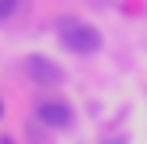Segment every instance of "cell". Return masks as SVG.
<instances>
[{
  "mask_svg": "<svg viewBox=\"0 0 147 144\" xmlns=\"http://www.w3.org/2000/svg\"><path fill=\"white\" fill-rule=\"evenodd\" d=\"M22 69H25V76L32 79V83H40V86H61V83H65L61 65H57V61H50L47 54H29Z\"/></svg>",
  "mask_w": 147,
  "mask_h": 144,
  "instance_id": "cell-3",
  "label": "cell"
},
{
  "mask_svg": "<svg viewBox=\"0 0 147 144\" xmlns=\"http://www.w3.org/2000/svg\"><path fill=\"white\" fill-rule=\"evenodd\" d=\"M32 119L40 122V126H47V130H68L72 122H76V115H72V108L65 105V101H57V97H43V101H36Z\"/></svg>",
  "mask_w": 147,
  "mask_h": 144,
  "instance_id": "cell-2",
  "label": "cell"
},
{
  "mask_svg": "<svg viewBox=\"0 0 147 144\" xmlns=\"http://www.w3.org/2000/svg\"><path fill=\"white\" fill-rule=\"evenodd\" d=\"M54 33H57V43H61L68 54H76V58L97 54L100 43H104L100 29L93 25V22H86V18H76V14H61L57 25H54Z\"/></svg>",
  "mask_w": 147,
  "mask_h": 144,
  "instance_id": "cell-1",
  "label": "cell"
},
{
  "mask_svg": "<svg viewBox=\"0 0 147 144\" xmlns=\"http://www.w3.org/2000/svg\"><path fill=\"white\" fill-rule=\"evenodd\" d=\"M0 115H4V101H0Z\"/></svg>",
  "mask_w": 147,
  "mask_h": 144,
  "instance_id": "cell-5",
  "label": "cell"
},
{
  "mask_svg": "<svg viewBox=\"0 0 147 144\" xmlns=\"http://www.w3.org/2000/svg\"><path fill=\"white\" fill-rule=\"evenodd\" d=\"M14 11H18V0H0V22H7Z\"/></svg>",
  "mask_w": 147,
  "mask_h": 144,
  "instance_id": "cell-4",
  "label": "cell"
}]
</instances>
